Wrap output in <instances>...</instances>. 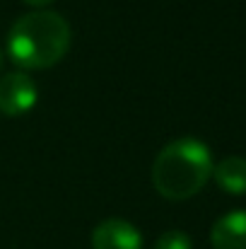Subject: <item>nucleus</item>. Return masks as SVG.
<instances>
[{"mask_svg": "<svg viewBox=\"0 0 246 249\" xmlns=\"http://www.w3.org/2000/svg\"><path fill=\"white\" fill-rule=\"evenodd\" d=\"M39 99V87L27 73H7L0 78V114L24 116L34 109Z\"/></svg>", "mask_w": 246, "mask_h": 249, "instance_id": "7ed1b4c3", "label": "nucleus"}, {"mask_svg": "<svg viewBox=\"0 0 246 249\" xmlns=\"http://www.w3.org/2000/svg\"><path fill=\"white\" fill-rule=\"evenodd\" d=\"M0 68H2V53H0Z\"/></svg>", "mask_w": 246, "mask_h": 249, "instance_id": "1a4fd4ad", "label": "nucleus"}, {"mask_svg": "<svg viewBox=\"0 0 246 249\" xmlns=\"http://www.w3.org/2000/svg\"><path fill=\"white\" fill-rule=\"evenodd\" d=\"M70 24L53 10L22 15L7 34L10 58L24 71H46L61 63L70 49Z\"/></svg>", "mask_w": 246, "mask_h": 249, "instance_id": "f257e3e1", "label": "nucleus"}, {"mask_svg": "<svg viewBox=\"0 0 246 249\" xmlns=\"http://www.w3.org/2000/svg\"><path fill=\"white\" fill-rule=\"evenodd\" d=\"M210 242L215 249H246V211H232L215 220Z\"/></svg>", "mask_w": 246, "mask_h": 249, "instance_id": "39448f33", "label": "nucleus"}, {"mask_svg": "<svg viewBox=\"0 0 246 249\" xmlns=\"http://www.w3.org/2000/svg\"><path fill=\"white\" fill-rule=\"evenodd\" d=\"M92 249H143V235L123 218H106L92 230Z\"/></svg>", "mask_w": 246, "mask_h": 249, "instance_id": "20e7f679", "label": "nucleus"}, {"mask_svg": "<svg viewBox=\"0 0 246 249\" xmlns=\"http://www.w3.org/2000/svg\"><path fill=\"white\" fill-rule=\"evenodd\" d=\"M24 5H32V7H46V5H51L53 0H22Z\"/></svg>", "mask_w": 246, "mask_h": 249, "instance_id": "6e6552de", "label": "nucleus"}, {"mask_svg": "<svg viewBox=\"0 0 246 249\" xmlns=\"http://www.w3.org/2000/svg\"><path fill=\"white\" fill-rule=\"evenodd\" d=\"M155 249H193V242L186 232L181 230H169L157 237L155 242Z\"/></svg>", "mask_w": 246, "mask_h": 249, "instance_id": "0eeeda50", "label": "nucleus"}, {"mask_svg": "<svg viewBox=\"0 0 246 249\" xmlns=\"http://www.w3.org/2000/svg\"><path fill=\"white\" fill-rule=\"evenodd\" d=\"M213 167L210 148L193 136H183L166 143L155 158L152 186L166 201H186L208 184Z\"/></svg>", "mask_w": 246, "mask_h": 249, "instance_id": "f03ea898", "label": "nucleus"}, {"mask_svg": "<svg viewBox=\"0 0 246 249\" xmlns=\"http://www.w3.org/2000/svg\"><path fill=\"white\" fill-rule=\"evenodd\" d=\"M213 179L227 194H246V158L230 155L213 167Z\"/></svg>", "mask_w": 246, "mask_h": 249, "instance_id": "423d86ee", "label": "nucleus"}]
</instances>
